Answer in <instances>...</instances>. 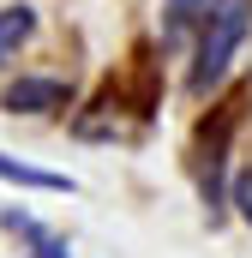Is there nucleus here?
Listing matches in <instances>:
<instances>
[{
  "instance_id": "obj_1",
  "label": "nucleus",
  "mask_w": 252,
  "mask_h": 258,
  "mask_svg": "<svg viewBox=\"0 0 252 258\" xmlns=\"http://www.w3.org/2000/svg\"><path fill=\"white\" fill-rule=\"evenodd\" d=\"M246 36H252V0H210V12L198 18V54H192V78H186L192 96H210L228 78Z\"/></svg>"
},
{
  "instance_id": "obj_3",
  "label": "nucleus",
  "mask_w": 252,
  "mask_h": 258,
  "mask_svg": "<svg viewBox=\"0 0 252 258\" xmlns=\"http://www.w3.org/2000/svg\"><path fill=\"white\" fill-rule=\"evenodd\" d=\"M0 228H6V234H12V240H18L30 258H72V252H66V240L48 228V222H36L30 210H12V204H0Z\"/></svg>"
},
{
  "instance_id": "obj_2",
  "label": "nucleus",
  "mask_w": 252,
  "mask_h": 258,
  "mask_svg": "<svg viewBox=\"0 0 252 258\" xmlns=\"http://www.w3.org/2000/svg\"><path fill=\"white\" fill-rule=\"evenodd\" d=\"M0 108L6 114H54V108H72V84L66 78H12L0 90Z\"/></svg>"
},
{
  "instance_id": "obj_6",
  "label": "nucleus",
  "mask_w": 252,
  "mask_h": 258,
  "mask_svg": "<svg viewBox=\"0 0 252 258\" xmlns=\"http://www.w3.org/2000/svg\"><path fill=\"white\" fill-rule=\"evenodd\" d=\"M162 12H168V18H162V36H168V42H180L192 24L210 12V0H162Z\"/></svg>"
},
{
  "instance_id": "obj_4",
  "label": "nucleus",
  "mask_w": 252,
  "mask_h": 258,
  "mask_svg": "<svg viewBox=\"0 0 252 258\" xmlns=\"http://www.w3.org/2000/svg\"><path fill=\"white\" fill-rule=\"evenodd\" d=\"M36 36V6H0V66L6 60H18V48Z\"/></svg>"
},
{
  "instance_id": "obj_5",
  "label": "nucleus",
  "mask_w": 252,
  "mask_h": 258,
  "mask_svg": "<svg viewBox=\"0 0 252 258\" xmlns=\"http://www.w3.org/2000/svg\"><path fill=\"white\" fill-rule=\"evenodd\" d=\"M0 180H6V186H30V192H72L66 174H48V168H36V162H18V156H6V150H0Z\"/></svg>"
},
{
  "instance_id": "obj_7",
  "label": "nucleus",
  "mask_w": 252,
  "mask_h": 258,
  "mask_svg": "<svg viewBox=\"0 0 252 258\" xmlns=\"http://www.w3.org/2000/svg\"><path fill=\"white\" fill-rule=\"evenodd\" d=\"M234 210H240V222L252 228V168L240 174V180H234Z\"/></svg>"
}]
</instances>
